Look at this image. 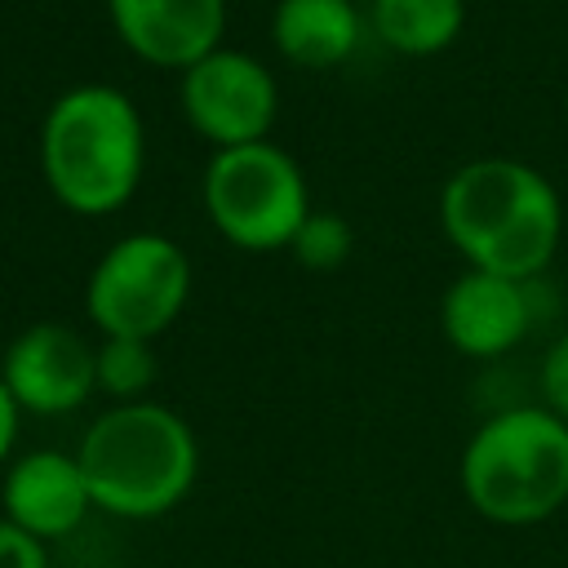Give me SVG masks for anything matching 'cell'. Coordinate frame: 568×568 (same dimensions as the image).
Listing matches in <instances>:
<instances>
[{
  "label": "cell",
  "instance_id": "obj_1",
  "mask_svg": "<svg viewBox=\"0 0 568 568\" xmlns=\"http://www.w3.org/2000/svg\"><path fill=\"white\" fill-rule=\"evenodd\" d=\"M439 222L475 271L528 284L550 266L564 213L555 186L532 164L488 155L444 182Z\"/></svg>",
  "mask_w": 568,
  "mask_h": 568
},
{
  "label": "cell",
  "instance_id": "obj_2",
  "mask_svg": "<svg viewBox=\"0 0 568 568\" xmlns=\"http://www.w3.org/2000/svg\"><path fill=\"white\" fill-rule=\"evenodd\" d=\"M75 462L84 470L93 510L115 519H160L195 488L200 444L182 413L138 399L98 413L80 435Z\"/></svg>",
  "mask_w": 568,
  "mask_h": 568
},
{
  "label": "cell",
  "instance_id": "obj_3",
  "mask_svg": "<svg viewBox=\"0 0 568 568\" xmlns=\"http://www.w3.org/2000/svg\"><path fill=\"white\" fill-rule=\"evenodd\" d=\"M146 160L142 115L111 84L67 89L40 124V173L71 213L102 217L129 204Z\"/></svg>",
  "mask_w": 568,
  "mask_h": 568
},
{
  "label": "cell",
  "instance_id": "obj_4",
  "mask_svg": "<svg viewBox=\"0 0 568 568\" xmlns=\"http://www.w3.org/2000/svg\"><path fill=\"white\" fill-rule=\"evenodd\" d=\"M462 493L501 528H532L568 501V422L546 404L493 413L462 448Z\"/></svg>",
  "mask_w": 568,
  "mask_h": 568
},
{
  "label": "cell",
  "instance_id": "obj_5",
  "mask_svg": "<svg viewBox=\"0 0 568 568\" xmlns=\"http://www.w3.org/2000/svg\"><path fill=\"white\" fill-rule=\"evenodd\" d=\"M204 209L222 240L248 253L288 248L311 217V195L297 160L271 142L213 151L204 169Z\"/></svg>",
  "mask_w": 568,
  "mask_h": 568
},
{
  "label": "cell",
  "instance_id": "obj_6",
  "mask_svg": "<svg viewBox=\"0 0 568 568\" xmlns=\"http://www.w3.org/2000/svg\"><path fill=\"white\" fill-rule=\"evenodd\" d=\"M191 297L186 253L155 231L115 240L84 284V311L102 337H160Z\"/></svg>",
  "mask_w": 568,
  "mask_h": 568
},
{
  "label": "cell",
  "instance_id": "obj_7",
  "mask_svg": "<svg viewBox=\"0 0 568 568\" xmlns=\"http://www.w3.org/2000/svg\"><path fill=\"white\" fill-rule=\"evenodd\" d=\"M178 98L186 124L200 138H209L217 151L266 142L280 106L271 71L240 49H213L191 71H182Z\"/></svg>",
  "mask_w": 568,
  "mask_h": 568
},
{
  "label": "cell",
  "instance_id": "obj_8",
  "mask_svg": "<svg viewBox=\"0 0 568 568\" xmlns=\"http://www.w3.org/2000/svg\"><path fill=\"white\" fill-rule=\"evenodd\" d=\"M0 382L22 413H75L98 390V346L67 324H31L4 346Z\"/></svg>",
  "mask_w": 568,
  "mask_h": 568
},
{
  "label": "cell",
  "instance_id": "obj_9",
  "mask_svg": "<svg viewBox=\"0 0 568 568\" xmlns=\"http://www.w3.org/2000/svg\"><path fill=\"white\" fill-rule=\"evenodd\" d=\"M93 510L84 470L75 462V453H58V448H36L22 453L4 466L0 479V519H9L13 528H22L36 541H62L71 537Z\"/></svg>",
  "mask_w": 568,
  "mask_h": 568
},
{
  "label": "cell",
  "instance_id": "obj_10",
  "mask_svg": "<svg viewBox=\"0 0 568 568\" xmlns=\"http://www.w3.org/2000/svg\"><path fill=\"white\" fill-rule=\"evenodd\" d=\"M106 13L124 49L169 71H191L226 31V0H106Z\"/></svg>",
  "mask_w": 568,
  "mask_h": 568
},
{
  "label": "cell",
  "instance_id": "obj_11",
  "mask_svg": "<svg viewBox=\"0 0 568 568\" xmlns=\"http://www.w3.org/2000/svg\"><path fill=\"white\" fill-rule=\"evenodd\" d=\"M528 324H532L528 288L519 280L488 275L475 266L466 275H457L439 302V328H444L448 346L470 359L506 355L515 342H524Z\"/></svg>",
  "mask_w": 568,
  "mask_h": 568
},
{
  "label": "cell",
  "instance_id": "obj_12",
  "mask_svg": "<svg viewBox=\"0 0 568 568\" xmlns=\"http://www.w3.org/2000/svg\"><path fill=\"white\" fill-rule=\"evenodd\" d=\"M359 36H364V22L351 0H280L271 13L275 49L306 71L346 62Z\"/></svg>",
  "mask_w": 568,
  "mask_h": 568
},
{
  "label": "cell",
  "instance_id": "obj_13",
  "mask_svg": "<svg viewBox=\"0 0 568 568\" xmlns=\"http://www.w3.org/2000/svg\"><path fill=\"white\" fill-rule=\"evenodd\" d=\"M462 0H373V31L386 49L430 58L462 36Z\"/></svg>",
  "mask_w": 568,
  "mask_h": 568
},
{
  "label": "cell",
  "instance_id": "obj_14",
  "mask_svg": "<svg viewBox=\"0 0 568 568\" xmlns=\"http://www.w3.org/2000/svg\"><path fill=\"white\" fill-rule=\"evenodd\" d=\"M155 373H160V364H155L151 342L102 337V346H98V390H106L120 404H138L151 390Z\"/></svg>",
  "mask_w": 568,
  "mask_h": 568
},
{
  "label": "cell",
  "instance_id": "obj_15",
  "mask_svg": "<svg viewBox=\"0 0 568 568\" xmlns=\"http://www.w3.org/2000/svg\"><path fill=\"white\" fill-rule=\"evenodd\" d=\"M288 248H293V257H297L306 271H333V266H342V262L351 257L355 235H351L346 217H337V213H311V217L297 226V235H293Z\"/></svg>",
  "mask_w": 568,
  "mask_h": 568
},
{
  "label": "cell",
  "instance_id": "obj_16",
  "mask_svg": "<svg viewBox=\"0 0 568 568\" xmlns=\"http://www.w3.org/2000/svg\"><path fill=\"white\" fill-rule=\"evenodd\" d=\"M541 404L568 422V333L550 346V355L541 359Z\"/></svg>",
  "mask_w": 568,
  "mask_h": 568
},
{
  "label": "cell",
  "instance_id": "obj_17",
  "mask_svg": "<svg viewBox=\"0 0 568 568\" xmlns=\"http://www.w3.org/2000/svg\"><path fill=\"white\" fill-rule=\"evenodd\" d=\"M0 568H49V546L0 519Z\"/></svg>",
  "mask_w": 568,
  "mask_h": 568
},
{
  "label": "cell",
  "instance_id": "obj_18",
  "mask_svg": "<svg viewBox=\"0 0 568 568\" xmlns=\"http://www.w3.org/2000/svg\"><path fill=\"white\" fill-rule=\"evenodd\" d=\"M18 404H13V395L4 390V382H0V470L9 466V453H13V439H18Z\"/></svg>",
  "mask_w": 568,
  "mask_h": 568
}]
</instances>
